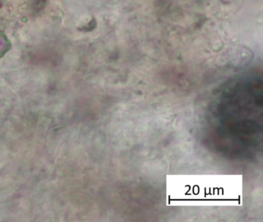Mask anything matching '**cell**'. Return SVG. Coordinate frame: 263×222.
<instances>
[{
  "instance_id": "cell-1",
  "label": "cell",
  "mask_w": 263,
  "mask_h": 222,
  "mask_svg": "<svg viewBox=\"0 0 263 222\" xmlns=\"http://www.w3.org/2000/svg\"><path fill=\"white\" fill-rule=\"evenodd\" d=\"M0 48L4 51V54H6L10 48V43L6 35L2 32H0Z\"/></svg>"
},
{
  "instance_id": "cell-2",
  "label": "cell",
  "mask_w": 263,
  "mask_h": 222,
  "mask_svg": "<svg viewBox=\"0 0 263 222\" xmlns=\"http://www.w3.org/2000/svg\"><path fill=\"white\" fill-rule=\"evenodd\" d=\"M0 8H1V4H0Z\"/></svg>"
}]
</instances>
